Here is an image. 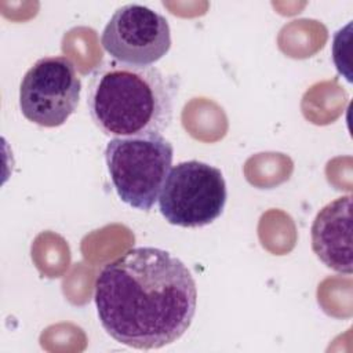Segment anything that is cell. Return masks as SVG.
I'll return each instance as SVG.
<instances>
[{
  "mask_svg": "<svg viewBox=\"0 0 353 353\" xmlns=\"http://www.w3.org/2000/svg\"><path fill=\"white\" fill-rule=\"evenodd\" d=\"M94 287L102 328L132 349H160L176 342L196 314L192 272L157 247L125 251L101 269Z\"/></svg>",
  "mask_w": 353,
  "mask_h": 353,
  "instance_id": "cell-1",
  "label": "cell"
},
{
  "mask_svg": "<svg viewBox=\"0 0 353 353\" xmlns=\"http://www.w3.org/2000/svg\"><path fill=\"white\" fill-rule=\"evenodd\" d=\"M176 91L174 79L156 66L110 59L92 70L87 106L105 135L160 134L172 121Z\"/></svg>",
  "mask_w": 353,
  "mask_h": 353,
  "instance_id": "cell-2",
  "label": "cell"
},
{
  "mask_svg": "<svg viewBox=\"0 0 353 353\" xmlns=\"http://www.w3.org/2000/svg\"><path fill=\"white\" fill-rule=\"evenodd\" d=\"M172 159V143L161 134L112 138L105 148V161L119 197L139 211H150L159 200Z\"/></svg>",
  "mask_w": 353,
  "mask_h": 353,
  "instance_id": "cell-3",
  "label": "cell"
},
{
  "mask_svg": "<svg viewBox=\"0 0 353 353\" xmlns=\"http://www.w3.org/2000/svg\"><path fill=\"white\" fill-rule=\"evenodd\" d=\"M226 199V182L221 170L189 160L170 170L157 201L168 223L203 228L222 215Z\"/></svg>",
  "mask_w": 353,
  "mask_h": 353,
  "instance_id": "cell-4",
  "label": "cell"
},
{
  "mask_svg": "<svg viewBox=\"0 0 353 353\" xmlns=\"http://www.w3.org/2000/svg\"><path fill=\"white\" fill-rule=\"evenodd\" d=\"M81 80L66 57L37 59L23 74L19 85L22 114L41 127L62 125L77 109Z\"/></svg>",
  "mask_w": 353,
  "mask_h": 353,
  "instance_id": "cell-5",
  "label": "cell"
},
{
  "mask_svg": "<svg viewBox=\"0 0 353 353\" xmlns=\"http://www.w3.org/2000/svg\"><path fill=\"white\" fill-rule=\"evenodd\" d=\"M101 44L116 61L152 65L171 48V29L165 17L142 4L119 7L102 30Z\"/></svg>",
  "mask_w": 353,
  "mask_h": 353,
  "instance_id": "cell-6",
  "label": "cell"
},
{
  "mask_svg": "<svg viewBox=\"0 0 353 353\" xmlns=\"http://www.w3.org/2000/svg\"><path fill=\"white\" fill-rule=\"evenodd\" d=\"M352 196H341L325 204L316 215L312 229V250L331 270L352 274Z\"/></svg>",
  "mask_w": 353,
  "mask_h": 353,
  "instance_id": "cell-7",
  "label": "cell"
}]
</instances>
